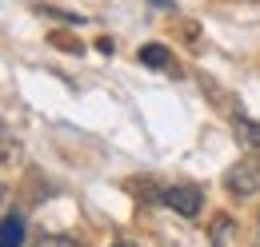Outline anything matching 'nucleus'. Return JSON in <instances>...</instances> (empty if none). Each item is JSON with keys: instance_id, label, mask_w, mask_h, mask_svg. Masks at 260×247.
<instances>
[{"instance_id": "20e7f679", "label": "nucleus", "mask_w": 260, "mask_h": 247, "mask_svg": "<svg viewBox=\"0 0 260 247\" xmlns=\"http://www.w3.org/2000/svg\"><path fill=\"white\" fill-rule=\"evenodd\" d=\"M20 243H24V219L20 216L0 219V247H20Z\"/></svg>"}, {"instance_id": "7ed1b4c3", "label": "nucleus", "mask_w": 260, "mask_h": 247, "mask_svg": "<svg viewBox=\"0 0 260 247\" xmlns=\"http://www.w3.org/2000/svg\"><path fill=\"white\" fill-rule=\"evenodd\" d=\"M208 239H212V247H244V243H240V227H236V219H232V216H216V219H212Z\"/></svg>"}, {"instance_id": "1a4fd4ad", "label": "nucleus", "mask_w": 260, "mask_h": 247, "mask_svg": "<svg viewBox=\"0 0 260 247\" xmlns=\"http://www.w3.org/2000/svg\"><path fill=\"white\" fill-rule=\"evenodd\" d=\"M116 247H136V243H116Z\"/></svg>"}, {"instance_id": "9d476101", "label": "nucleus", "mask_w": 260, "mask_h": 247, "mask_svg": "<svg viewBox=\"0 0 260 247\" xmlns=\"http://www.w3.org/2000/svg\"><path fill=\"white\" fill-rule=\"evenodd\" d=\"M0 148H4V144H0Z\"/></svg>"}, {"instance_id": "6e6552de", "label": "nucleus", "mask_w": 260, "mask_h": 247, "mask_svg": "<svg viewBox=\"0 0 260 247\" xmlns=\"http://www.w3.org/2000/svg\"><path fill=\"white\" fill-rule=\"evenodd\" d=\"M152 4H160V8H168V0H152Z\"/></svg>"}, {"instance_id": "423d86ee", "label": "nucleus", "mask_w": 260, "mask_h": 247, "mask_svg": "<svg viewBox=\"0 0 260 247\" xmlns=\"http://www.w3.org/2000/svg\"><path fill=\"white\" fill-rule=\"evenodd\" d=\"M140 64H148V68H172V56H168L164 44H144L140 48Z\"/></svg>"}, {"instance_id": "0eeeda50", "label": "nucleus", "mask_w": 260, "mask_h": 247, "mask_svg": "<svg viewBox=\"0 0 260 247\" xmlns=\"http://www.w3.org/2000/svg\"><path fill=\"white\" fill-rule=\"evenodd\" d=\"M36 247H80L76 239H68V235H44Z\"/></svg>"}, {"instance_id": "f257e3e1", "label": "nucleus", "mask_w": 260, "mask_h": 247, "mask_svg": "<svg viewBox=\"0 0 260 247\" xmlns=\"http://www.w3.org/2000/svg\"><path fill=\"white\" fill-rule=\"evenodd\" d=\"M164 203H168L176 216L196 219L200 208H204V191H200L196 184H172V187H164Z\"/></svg>"}, {"instance_id": "f03ea898", "label": "nucleus", "mask_w": 260, "mask_h": 247, "mask_svg": "<svg viewBox=\"0 0 260 247\" xmlns=\"http://www.w3.org/2000/svg\"><path fill=\"white\" fill-rule=\"evenodd\" d=\"M224 184H228V191H236V195H256L260 191V155H248V159H240L236 168H228Z\"/></svg>"}, {"instance_id": "39448f33", "label": "nucleus", "mask_w": 260, "mask_h": 247, "mask_svg": "<svg viewBox=\"0 0 260 247\" xmlns=\"http://www.w3.org/2000/svg\"><path fill=\"white\" fill-rule=\"evenodd\" d=\"M236 140L244 144V152L260 155V128L252 120H236Z\"/></svg>"}]
</instances>
